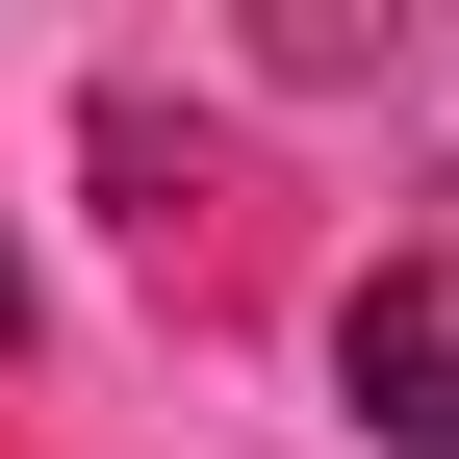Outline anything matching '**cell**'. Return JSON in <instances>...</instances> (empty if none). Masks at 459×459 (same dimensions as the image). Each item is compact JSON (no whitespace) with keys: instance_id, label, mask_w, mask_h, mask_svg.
<instances>
[{"instance_id":"cell-2","label":"cell","mask_w":459,"mask_h":459,"mask_svg":"<svg viewBox=\"0 0 459 459\" xmlns=\"http://www.w3.org/2000/svg\"><path fill=\"white\" fill-rule=\"evenodd\" d=\"M0 332H26V281H0Z\"/></svg>"},{"instance_id":"cell-1","label":"cell","mask_w":459,"mask_h":459,"mask_svg":"<svg viewBox=\"0 0 459 459\" xmlns=\"http://www.w3.org/2000/svg\"><path fill=\"white\" fill-rule=\"evenodd\" d=\"M332 383H358L383 459H459V255H383L358 307H332Z\"/></svg>"}]
</instances>
